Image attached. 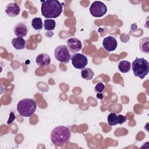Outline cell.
I'll list each match as a JSON object with an SVG mask.
<instances>
[{
    "label": "cell",
    "instance_id": "1",
    "mask_svg": "<svg viewBox=\"0 0 149 149\" xmlns=\"http://www.w3.org/2000/svg\"><path fill=\"white\" fill-rule=\"evenodd\" d=\"M41 11L42 15L47 19L56 18L63 11V5L58 0L41 1Z\"/></svg>",
    "mask_w": 149,
    "mask_h": 149
},
{
    "label": "cell",
    "instance_id": "2",
    "mask_svg": "<svg viewBox=\"0 0 149 149\" xmlns=\"http://www.w3.org/2000/svg\"><path fill=\"white\" fill-rule=\"evenodd\" d=\"M71 137V132L69 127L59 126L55 127L51 133V140L56 147H61L67 143Z\"/></svg>",
    "mask_w": 149,
    "mask_h": 149
},
{
    "label": "cell",
    "instance_id": "3",
    "mask_svg": "<svg viewBox=\"0 0 149 149\" xmlns=\"http://www.w3.org/2000/svg\"><path fill=\"white\" fill-rule=\"evenodd\" d=\"M37 104L31 98H24L19 101L17 104V111L20 115L23 117H29L36 111Z\"/></svg>",
    "mask_w": 149,
    "mask_h": 149
},
{
    "label": "cell",
    "instance_id": "4",
    "mask_svg": "<svg viewBox=\"0 0 149 149\" xmlns=\"http://www.w3.org/2000/svg\"><path fill=\"white\" fill-rule=\"evenodd\" d=\"M133 74L141 79H144L149 72V62L144 58H136L131 64Z\"/></svg>",
    "mask_w": 149,
    "mask_h": 149
},
{
    "label": "cell",
    "instance_id": "5",
    "mask_svg": "<svg viewBox=\"0 0 149 149\" xmlns=\"http://www.w3.org/2000/svg\"><path fill=\"white\" fill-rule=\"evenodd\" d=\"M54 56L57 61L64 63H68L71 58L68 48L65 45H60L56 47L54 51Z\"/></svg>",
    "mask_w": 149,
    "mask_h": 149
},
{
    "label": "cell",
    "instance_id": "6",
    "mask_svg": "<svg viewBox=\"0 0 149 149\" xmlns=\"http://www.w3.org/2000/svg\"><path fill=\"white\" fill-rule=\"evenodd\" d=\"M107 8L106 5L101 1H94L90 7V14L95 17H101L106 14Z\"/></svg>",
    "mask_w": 149,
    "mask_h": 149
},
{
    "label": "cell",
    "instance_id": "7",
    "mask_svg": "<svg viewBox=\"0 0 149 149\" xmlns=\"http://www.w3.org/2000/svg\"><path fill=\"white\" fill-rule=\"evenodd\" d=\"M70 59L73 67L78 69L84 68L88 63L87 58L83 54L75 53L71 56Z\"/></svg>",
    "mask_w": 149,
    "mask_h": 149
},
{
    "label": "cell",
    "instance_id": "8",
    "mask_svg": "<svg viewBox=\"0 0 149 149\" xmlns=\"http://www.w3.org/2000/svg\"><path fill=\"white\" fill-rule=\"evenodd\" d=\"M127 118L122 115H116L115 113H110L107 118L108 123L109 126H115L117 124H123L126 122Z\"/></svg>",
    "mask_w": 149,
    "mask_h": 149
},
{
    "label": "cell",
    "instance_id": "9",
    "mask_svg": "<svg viewBox=\"0 0 149 149\" xmlns=\"http://www.w3.org/2000/svg\"><path fill=\"white\" fill-rule=\"evenodd\" d=\"M117 45V41L113 36H107V37H105L102 41V46L108 52L115 50Z\"/></svg>",
    "mask_w": 149,
    "mask_h": 149
},
{
    "label": "cell",
    "instance_id": "10",
    "mask_svg": "<svg viewBox=\"0 0 149 149\" xmlns=\"http://www.w3.org/2000/svg\"><path fill=\"white\" fill-rule=\"evenodd\" d=\"M67 47L69 51L72 53H77L82 48L81 42L76 38H70L67 41Z\"/></svg>",
    "mask_w": 149,
    "mask_h": 149
},
{
    "label": "cell",
    "instance_id": "11",
    "mask_svg": "<svg viewBox=\"0 0 149 149\" xmlns=\"http://www.w3.org/2000/svg\"><path fill=\"white\" fill-rule=\"evenodd\" d=\"M51 59L49 55L45 53L39 54L36 58V63L41 68L48 67L51 63Z\"/></svg>",
    "mask_w": 149,
    "mask_h": 149
},
{
    "label": "cell",
    "instance_id": "12",
    "mask_svg": "<svg viewBox=\"0 0 149 149\" xmlns=\"http://www.w3.org/2000/svg\"><path fill=\"white\" fill-rule=\"evenodd\" d=\"M27 32V27L24 22L17 23L13 27V33L17 37H24Z\"/></svg>",
    "mask_w": 149,
    "mask_h": 149
},
{
    "label": "cell",
    "instance_id": "13",
    "mask_svg": "<svg viewBox=\"0 0 149 149\" xmlns=\"http://www.w3.org/2000/svg\"><path fill=\"white\" fill-rule=\"evenodd\" d=\"M20 9L19 5L15 2L8 3L5 8V13L9 17H16L20 13Z\"/></svg>",
    "mask_w": 149,
    "mask_h": 149
},
{
    "label": "cell",
    "instance_id": "14",
    "mask_svg": "<svg viewBox=\"0 0 149 149\" xmlns=\"http://www.w3.org/2000/svg\"><path fill=\"white\" fill-rule=\"evenodd\" d=\"M12 44L16 49H23L26 47V41L22 37H16L12 40Z\"/></svg>",
    "mask_w": 149,
    "mask_h": 149
},
{
    "label": "cell",
    "instance_id": "15",
    "mask_svg": "<svg viewBox=\"0 0 149 149\" xmlns=\"http://www.w3.org/2000/svg\"><path fill=\"white\" fill-rule=\"evenodd\" d=\"M139 49L142 53L148 54L149 52V38L143 37L139 41Z\"/></svg>",
    "mask_w": 149,
    "mask_h": 149
},
{
    "label": "cell",
    "instance_id": "16",
    "mask_svg": "<svg viewBox=\"0 0 149 149\" xmlns=\"http://www.w3.org/2000/svg\"><path fill=\"white\" fill-rule=\"evenodd\" d=\"M131 69V63L127 61L123 60L119 62L118 64L119 70L123 73L129 72Z\"/></svg>",
    "mask_w": 149,
    "mask_h": 149
},
{
    "label": "cell",
    "instance_id": "17",
    "mask_svg": "<svg viewBox=\"0 0 149 149\" xmlns=\"http://www.w3.org/2000/svg\"><path fill=\"white\" fill-rule=\"evenodd\" d=\"M94 75V72L88 68H84L81 70V76L83 79L89 80H91Z\"/></svg>",
    "mask_w": 149,
    "mask_h": 149
},
{
    "label": "cell",
    "instance_id": "18",
    "mask_svg": "<svg viewBox=\"0 0 149 149\" xmlns=\"http://www.w3.org/2000/svg\"><path fill=\"white\" fill-rule=\"evenodd\" d=\"M56 26V22L53 19H47L44 21V29L45 30H48V31H51L55 29Z\"/></svg>",
    "mask_w": 149,
    "mask_h": 149
},
{
    "label": "cell",
    "instance_id": "19",
    "mask_svg": "<svg viewBox=\"0 0 149 149\" xmlns=\"http://www.w3.org/2000/svg\"><path fill=\"white\" fill-rule=\"evenodd\" d=\"M31 26L34 30H40L42 29L43 23L40 17H34L31 20Z\"/></svg>",
    "mask_w": 149,
    "mask_h": 149
},
{
    "label": "cell",
    "instance_id": "20",
    "mask_svg": "<svg viewBox=\"0 0 149 149\" xmlns=\"http://www.w3.org/2000/svg\"><path fill=\"white\" fill-rule=\"evenodd\" d=\"M104 90L105 85L101 82H100L98 84H97L94 87V91L97 93H101L104 91Z\"/></svg>",
    "mask_w": 149,
    "mask_h": 149
},
{
    "label": "cell",
    "instance_id": "21",
    "mask_svg": "<svg viewBox=\"0 0 149 149\" xmlns=\"http://www.w3.org/2000/svg\"><path fill=\"white\" fill-rule=\"evenodd\" d=\"M15 114H13L12 112H11L10 114V118L8 119V121L7 122V124H9V123H12L13 121V120H15Z\"/></svg>",
    "mask_w": 149,
    "mask_h": 149
},
{
    "label": "cell",
    "instance_id": "22",
    "mask_svg": "<svg viewBox=\"0 0 149 149\" xmlns=\"http://www.w3.org/2000/svg\"><path fill=\"white\" fill-rule=\"evenodd\" d=\"M97 97L100 98V99H102L103 98V95L101 93H97Z\"/></svg>",
    "mask_w": 149,
    "mask_h": 149
}]
</instances>
